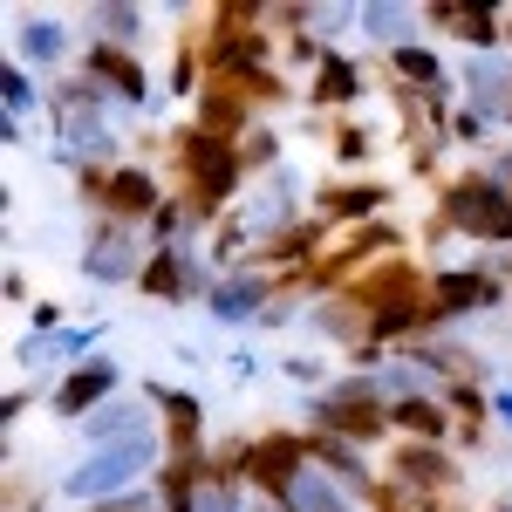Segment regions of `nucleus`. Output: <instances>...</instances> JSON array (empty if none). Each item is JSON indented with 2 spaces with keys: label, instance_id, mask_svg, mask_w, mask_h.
<instances>
[{
  "label": "nucleus",
  "instance_id": "1",
  "mask_svg": "<svg viewBox=\"0 0 512 512\" xmlns=\"http://www.w3.org/2000/svg\"><path fill=\"white\" fill-rule=\"evenodd\" d=\"M110 96L96 89L89 76H62L48 82V110H41V123H48V137H55V164L62 158H96V164H117V137H110Z\"/></svg>",
  "mask_w": 512,
  "mask_h": 512
},
{
  "label": "nucleus",
  "instance_id": "2",
  "mask_svg": "<svg viewBox=\"0 0 512 512\" xmlns=\"http://www.w3.org/2000/svg\"><path fill=\"white\" fill-rule=\"evenodd\" d=\"M164 465V431H137L123 444H103V451H82L76 472L62 478V499H76L82 512L110 506L123 492H144V478H158Z\"/></svg>",
  "mask_w": 512,
  "mask_h": 512
},
{
  "label": "nucleus",
  "instance_id": "3",
  "mask_svg": "<svg viewBox=\"0 0 512 512\" xmlns=\"http://www.w3.org/2000/svg\"><path fill=\"white\" fill-rule=\"evenodd\" d=\"M512 192L485 171V158H472L465 171H451V178H437V219L451 226V239H472V246H485L492 239V226L506 219Z\"/></svg>",
  "mask_w": 512,
  "mask_h": 512
},
{
  "label": "nucleus",
  "instance_id": "4",
  "mask_svg": "<svg viewBox=\"0 0 512 512\" xmlns=\"http://www.w3.org/2000/svg\"><path fill=\"white\" fill-rule=\"evenodd\" d=\"M383 478H390V485H403V492H410L424 512H437V506H444V492H451L465 472H458V451H451V444H417V437H396L390 458H383Z\"/></svg>",
  "mask_w": 512,
  "mask_h": 512
},
{
  "label": "nucleus",
  "instance_id": "5",
  "mask_svg": "<svg viewBox=\"0 0 512 512\" xmlns=\"http://www.w3.org/2000/svg\"><path fill=\"white\" fill-rule=\"evenodd\" d=\"M512 301V287L499 280V267L492 260H465V267H431V308L451 328L458 321H472V315H499Z\"/></svg>",
  "mask_w": 512,
  "mask_h": 512
},
{
  "label": "nucleus",
  "instance_id": "6",
  "mask_svg": "<svg viewBox=\"0 0 512 512\" xmlns=\"http://www.w3.org/2000/svg\"><path fill=\"white\" fill-rule=\"evenodd\" d=\"M308 431H328L355 444V451H390V403H369V396H342V390H321L308 396Z\"/></svg>",
  "mask_w": 512,
  "mask_h": 512
},
{
  "label": "nucleus",
  "instance_id": "7",
  "mask_svg": "<svg viewBox=\"0 0 512 512\" xmlns=\"http://www.w3.org/2000/svg\"><path fill=\"white\" fill-rule=\"evenodd\" d=\"M212 260L198 253V246H151V260H144V274H137V294L144 301H164V308H205V294H212Z\"/></svg>",
  "mask_w": 512,
  "mask_h": 512
},
{
  "label": "nucleus",
  "instance_id": "8",
  "mask_svg": "<svg viewBox=\"0 0 512 512\" xmlns=\"http://www.w3.org/2000/svg\"><path fill=\"white\" fill-rule=\"evenodd\" d=\"M144 260H151V239L137 233V226L96 219V226H89V246H82V260H76V274L89 280V287H137Z\"/></svg>",
  "mask_w": 512,
  "mask_h": 512
},
{
  "label": "nucleus",
  "instance_id": "9",
  "mask_svg": "<svg viewBox=\"0 0 512 512\" xmlns=\"http://www.w3.org/2000/svg\"><path fill=\"white\" fill-rule=\"evenodd\" d=\"M76 76H89L117 110H158V89H151V69L144 55L130 48H110V41H82L76 48Z\"/></svg>",
  "mask_w": 512,
  "mask_h": 512
},
{
  "label": "nucleus",
  "instance_id": "10",
  "mask_svg": "<svg viewBox=\"0 0 512 512\" xmlns=\"http://www.w3.org/2000/svg\"><path fill=\"white\" fill-rule=\"evenodd\" d=\"M308 472H315V465H308V431H260L253 437V465H246V492H253V499L287 506L294 485Z\"/></svg>",
  "mask_w": 512,
  "mask_h": 512
},
{
  "label": "nucleus",
  "instance_id": "11",
  "mask_svg": "<svg viewBox=\"0 0 512 512\" xmlns=\"http://www.w3.org/2000/svg\"><path fill=\"white\" fill-rule=\"evenodd\" d=\"M117 390H123V369L110 362V355H89V362H76V369H62V383H55V396H48V417L82 431Z\"/></svg>",
  "mask_w": 512,
  "mask_h": 512
},
{
  "label": "nucleus",
  "instance_id": "12",
  "mask_svg": "<svg viewBox=\"0 0 512 512\" xmlns=\"http://www.w3.org/2000/svg\"><path fill=\"white\" fill-rule=\"evenodd\" d=\"M396 198L390 178H328V185H315V219H328L335 233H355V226H376V219H390L383 205Z\"/></svg>",
  "mask_w": 512,
  "mask_h": 512
},
{
  "label": "nucleus",
  "instance_id": "13",
  "mask_svg": "<svg viewBox=\"0 0 512 512\" xmlns=\"http://www.w3.org/2000/svg\"><path fill=\"white\" fill-rule=\"evenodd\" d=\"M144 403L158 410V431H164V458H205V396L178 390V383H144Z\"/></svg>",
  "mask_w": 512,
  "mask_h": 512
},
{
  "label": "nucleus",
  "instance_id": "14",
  "mask_svg": "<svg viewBox=\"0 0 512 512\" xmlns=\"http://www.w3.org/2000/svg\"><path fill=\"white\" fill-rule=\"evenodd\" d=\"M424 28L431 35H451L465 41L472 55H506V7H478V0H431L424 7Z\"/></svg>",
  "mask_w": 512,
  "mask_h": 512
},
{
  "label": "nucleus",
  "instance_id": "15",
  "mask_svg": "<svg viewBox=\"0 0 512 512\" xmlns=\"http://www.w3.org/2000/svg\"><path fill=\"white\" fill-rule=\"evenodd\" d=\"M164 198H171V185H164L151 164L130 158V164L110 171V192H103V212H96V219H117V226H137V233H144V226L158 219Z\"/></svg>",
  "mask_w": 512,
  "mask_h": 512
},
{
  "label": "nucleus",
  "instance_id": "16",
  "mask_svg": "<svg viewBox=\"0 0 512 512\" xmlns=\"http://www.w3.org/2000/svg\"><path fill=\"white\" fill-rule=\"evenodd\" d=\"M342 294H355L369 315H376V308H396V301H431V267L410 260V253H390V260H376L362 280H349Z\"/></svg>",
  "mask_w": 512,
  "mask_h": 512
},
{
  "label": "nucleus",
  "instance_id": "17",
  "mask_svg": "<svg viewBox=\"0 0 512 512\" xmlns=\"http://www.w3.org/2000/svg\"><path fill=\"white\" fill-rule=\"evenodd\" d=\"M280 301V280L260 274V267H239V274H219L212 280V294H205V315L219 321V328H239V321H260L267 308Z\"/></svg>",
  "mask_w": 512,
  "mask_h": 512
},
{
  "label": "nucleus",
  "instance_id": "18",
  "mask_svg": "<svg viewBox=\"0 0 512 512\" xmlns=\"http://www.w3.org/2000/svg\"><path fill=\"white\" fill-rule=\"evenodd\" d=\"M362 96H369V69H362V55H349V48H335L315 76L301 82V103L321 110V117H349Z\"/></svg>",
  "mask_w": 512,
  "mask_h": 512
},
{
  "label": "nucleus",
  "instance_id": "19",
  "mask_svg": "<svg viewBox=\"0 0 512 512\" xmlns=\"http://www.w3.org/2000/svg\"><path fill=\"white\" fill-rule=\"evenodd\" d=\"M192 123L205 130V137H226V144H239V137H246L260 117H253V103L239 96L233 82H205V89H198V103H192Z\"/></svg>",
  "mask_w": 512,
  "mask_h": 512
},
{
  "label": "nucleus",
  "instance_id": "20",
  "mask_svg": "<svg viewBox=\"0 0 512 512\" xmlns=\"http://www.w3.org/2000/svg\"><path fill=\"white\" fill-rule=\"evenodd\" d=\"M390 431L417 437V444H451V437H458V417H451V403H444L437 390H424V396L390 403Z\"/></svg>",
  "mask_w": 512,
  "mask_h": 512
},
{
  "label": "nucleus",
  "instance_id": "21",
  "mask_svg": "<svg viewBox=\"0 0 512 512\" xmlns=\"http://www.w3.org/2000/svg\"><path fill=\"white\" fill-rule=\"evenodd\" d=\"M62 55H69V28L55 14H14V55L7 62H21V69H62Z\"/></svg>",
  "mask_w": 512,
  "mask_h": 512
},
{
  "label": "nucleus",
  "instance_id": "22",
  "mask_svg": "<svg viewBox=\"0 0 512 512\" xmlns=\"http://www.w3.org/2000/svg\"><path fill=\"white\" fill-rule=\"evenodd\" d=\"M308 328H315V342H335V349L349 355L369 342V308L355 294H321L315 308H308Z\"/></svg>",
  "mask_w": 512,
  "mask_h": 512
},
{
  "label": "nucleus",
  "instance_id": "23",
  "mask_svg": "<svg viewBox=\"0 0 512 512\" xmlns=\"http://www.w3.org/2000/svg\"><path fill=\"white\" fill-rule=\"evenodd\" d=\"M458 89H465L472 110L506 123V110H512V55H472L465 76H458Z\"/></svg>",
  "mask_w": 512,
  "mask_h": 512
},
{
  "label": "nucleus",
  "instance_id": "24",
  "mask_svg": "<svg viewBox=\"0 0 512 512\" xmlns=\"http://www.w3.org/2000/svg\"><path fill=\"white\" fill-rule=\"evenodd\" d=\"M383 69H390V82H403V89H451V69H444V55H437L431 41L417 35V41H403V48H390L383 55Z\"/></svg>",
  "mask_w": 512,
  "mask_h": 512
},
{
  "label": "nucleus",
  "instance_id": "25",
  "mask_svg": "<svg viewBox=\"0 0 512 512\" xmlns=\"http://www.w3.org/2000/svg\"><path fill=\"white\" fill-rule=\"evenodd\" d=\"M417 28H424V7H410V0H362V41H376L383 55L417 41Z\"/></svg>",
  "mask_w": 512,
  "mask_h": 512
},
{
  "label": "nucleus",
  "instance_id": "26",
  "mask_svg": "<svg viewBox=\"0 0 512 512\" xmlns=\"http://www.w3.org/2000/svg\"><path fill=\"white\" fill-rule=\"evenodd\" d=\"M151 492H158L164 512H198V499H205V458H164Z\"/></svg>",
  "mask_w": 512,
  "mask_h": 512
},
{
  "label": "nucleus",
  "instance_id": "27",
  "mask_svg": "<svg viewBox=\"0 0 512 512\" xmlns=\"http://www.w3.org/2000/svg\"><path fill=\"white\" fill-rule=\"evenodd\" d=\"M89 41H110V48H144V7H130V0H96L89 7Z\"/></svg>",
  "mask_w": 512,
  "mask_h": 512
},
{
  "label": "nucleus",
  "instance_id": "28",
  "mask_svg": "<svg viewBox=\"0 0 512 512\" xmlns=\"http://www.w3.org/2000/svg\"><path fill=\"white\" fill-rule=\"evenodd\" d=\"M328 151H335V164L349 171V178H369V158H376V130L362 117H335L328 123Z\"/></svg>",
  "mask_w": 512,
  "mask_h": 512
},
{
  "label": "nucleus",
  "instance_id": "29",
  "mask_svg": "<svg viewBox=\"0 0 512 512\" xmlns=\"http://www.w3.org/2000/svg\"><path fill=\"white\" fill-rule=\"evenodd\" d=\"M164 89H171L178 103H198V89H205V48H198V28H185V35L171 41V76H164Z\"/></svg>",
  "mask_w": 512,
  "mask_h": 512
},
{
  "label": "nucleus",
  "instance_id": "30",
  "mask_svg": "<svg viewBox=\"0 0 512 512\" xmlns=\"http://www.w3.org/2000/svg\"><path fill=\"white\" fill-rule=\"evenodd\" d=\"M239 164H246V178H267V171L287 164V144H280L274 123H253V130L239 137Z\"/></svg>",
  "mask_w": 512,
  "mask_h": 512
},
{
  "label": "nucleus",
  "instance_id": "31",
  "mask_svg": "<svg viewBox=\"0 0 512 512\" xmlns=\"http://www.w3.org/2000/svg\"><path fill=\"white\" fill-rule=\"evenodd\" d=\"M246 465H253V437H219L205 451V485H246Z\"/></svg>",
  "mask_w": 512,
  "mask_h": 512
},
{
  "label": "nucleus",
  "instance_id": "32",
  "mask_svg": "<svg viewBox=\"0 0 512 512\" xmlns=\"http://www.w3.org/2000/svg\"><path fill=\"white\" fill-rule=\"evenodd\" d=\"M280 512H362L349 499V492H342V485H335V478H321V472H308L301 478V485H294V499H287V506Z\"/></svg>",
  "mask_w": 512,
  "mask_h": 512
},
{
  "label": "nucleus",
  "instance_id": "33",
  "mask_svg": "<svg viewBox=\"0 0 512 512\" xmlns=\"http://www.w3.org/2000/svg\"><path fill=\"white\" fill-rule=\"evenodd\" d=\"M506 123L499 117H485V110H472V103H458V117H451V151H492V137H499Z\"/></svg>",
  "mask_w": 512,
  "mask_h": 512
},
{
  "label": "nucleus",
  "instance_id": "34",
  "mask_svg": "<svg viewBox=\"0 0 512 512\" xmlns=\"http://www.w3.org/2000/svg\"><path fill=\"white\" fill-rule=\"evenodd\" d=\"M328 55H335V48H328V41H321L315 28H301V35H287V41H280V69H287V76H301V82L315 76Z\"/></svg>",
  "mask_w": 512,
  "mask_h": 512
},
{
  "label": "nucleus",
  "instance_id": "35",
  "mask_svg": "<svg viewBox=\"0 0 512 512\" xmlns=\"http://www.w3.org/2000/svg\"><path fill=\"white\" fill-rule=\"evenodd\" d=\"M0 89H7V117H14V123H28L35 110H48V96L35 89V69H21V62H7Z\"/></svg>",
  "mask_w": 512,
  "mask_h": 512
},
{
  "label": "nucleus",
  "instance_id": "36",
  "mask_svg": "<svg viewBox=\"0 0 512 512\" xmlns=\"http://www.w3.org/2000/svg\"><path fill=\"white\" fill-rule=\"evenodd\" d=\"M280 376H287V383H294L301 396L335 390V376H328V362H321V355H287V362H280Z\"/></svg>",
  "mask_w": 512,
  "mask_h": 512
},
{
  "label": "nucleus",
  "instance_id": "37",
  "mask_svg": "<svg viewBox=\"0 0 512 512\" xmlns=\"http://www.w3.org/2000/svg\"><path fill=\"white\" fill-rule=\"evenodd\" d=\"M48 396H55V383H14V390H7V403H0V431H14V424H21L35 403H48Z\"/></svg>",
  "mask_w": 512,
  "mask_h": 512
},
{
  "label": "nucleus",
  "instance_id": "38",
  "mask_svg": "<svg viewBox=\"0 0 512 512\" xmlns=\"http://www.w3.org/2000/svg\"><path fill=\"white\" fill-rule=\"evenodd\" d=\"M246 506H253L246 485H205V499H198V512H246Z\"/></svg>",
  "mask_w": 512,
  "mask_h": 512
},
{
  "label": "nucleus",
  "instance_id": "39",
  "mask_svg": "<svg viewBox=\"0 0 512 512\" xmlns=\"http://www.w3.org/2000/svg\"><path fill=\"white\" fill-rule=\"evenodd\" d=\"M7 512H48V492H35L28 472H7Z\"/></svg>",
  "mask_w": 512,
  "mask_h": 512
},
{
  "label": "nucleus",
  "instance_id": "40",
  "mask_svg": "<svg viewBox=\"0 0 512 512\" xmlns=\"http://www.w3.org/2000/svg\"><path fill=\"white\" fill-rule=\"evenodd\" d=\"M62 328H69V308L62 301H35L28 308V335H62Z\"/></svg>",
  "mask_w": 512,
  "mask_h": 512
},
{
  "label": "nucleus",
  "instance_id": "41",
  "mask_svg": "<svg viewBox=\"0 0 512 512\" xmlns=\"http://www.w3.org/2000/svg\"><path fill=\"white\" fill-rule=\"evenodd\" d=\"M369 512H424V506H417L403 485H390V478H383V485H376V499H369Z\"/></svg>",
  "mask_w": 512,
  "mask_h": 512
},
{
  "label": "nucleus",
  "instance_id": "42",
  "mask_svg": "<svg viewBox=\"0 0 512 512\" xmlns=\"http://www.w3.org/2000/svg\"><path fill=\"white\" fill-rule=\"evenodd\" d=\"M444 151H451V144H417V151H410V178H437V171H444Z\"/></svg>",
  "mask_w": 512,
  "mask_h": 512
},
{
  "label": "nucleus",
  "instance_id": "43",
  "mask_svg": "<svg viewBox=\"0 0 512 512\" xmlns=\"http://www.w3.org/2000/svg\"><path fill=\"white\" fill-rule=\"evenodd\" d=\"M226 376H233V383H253V376H260V362H253L246 349H233V355H226Z\"/></svg>",
  "mask_w": 512,
  "mask_h": 512
},
{
  "label": "nucleus",
  "instance_id": "44",
  "mask_svg": "<svg viewBox=\"0 0 512 512\" xmlns=\"http://www.w3.org/2000/svg\"><path fill=\"white\" fill-rule=\"evenodd\" d=\"M485 171H492V178L512 192V151H499V144H492V151H485Z\"/></svg>",
  "mask_w": 512,
  "mask_h": 512
},
{
  "label": "nucleus",
  "instance_id": "45",
  "mask_svg": "<svg viewBox=\"0 0 512 512\" xmlns=\"http://www.w3.org/2000/svg\"><path fill=\"white\" fill-rule=\"evenodd\" d=\"M287 321H294V294H280L274 308H267V315H260V328H287Z\"/></svg>",
  "mask_w": 512,
  "mask_h": 512
},
{
  "label": "nucleus",
  "instance_id": "46",
  "mask_svg": "<svg viewBox=\"0 0 512 512\" xmlns=\"http://www.w3.org/2000/svg\"><path fill=\"white\" fill-rule=\"evenodd\" d=\"M7 301H14V308H35V301H28V274H21V267H7Z\"/></svg>",
  "mask_w": 512,
  "mask_h": 512
},
{
  "label": "nucleus",
  "instance_id": "47",
  "mask_svg": "<svg viewBox=\"0 0 512 512\" xmlns=\"http://www.w3.org/2000/svg\"><path fill=\"white\" fill-rule=\"evenodd\" d=\"M492 424H506V431H512V383H506V390H492Z\"/></svg>",
  "mask_w": 512,
  "mask_h": 512
},
{
  "label": "nucleus",
  "instance_id": "48",
  "mask_svg": "<svg viewBox=\"0 0 512 512\" xmlns=\"http://www.w3.org/2000/svg\"><path fill=\"white\" fill-rule=\"evenodd\" d=\"M492 267H499V280H506V287H512V253H499V260H492Z\"/></svg>",
  "mask_w": 512,
  "mask_h": 512
},
{
  "label": "nucleus",
  "instance_id": "49",
  "mask_svg": "<svg viewBox=\"0 0 512 512\" xmlns=\"http://www.w3.org/2000/svg\"><path fill=\"white\" fill-rule=\"evenodd\" d=\"M506 55H512V7H506Z\"/></svg>",
  "mask_w": 512,
  "mask_h": 512
},
{
  "label": "nucleus",
  "instance_id": "50",
  "mask_svg": "<svg viewBox=\"0 0 512 512\" xmlns=\"http://www.w3.org/2000/svg\"><path fill=\"white\" fill-rule=\"evenodd\" d=\"M492 512H512V499H499V506H492Z\"/></svg>",
  "mask_w": 512,
  "mask_h": 512
},
{
  "label": "nucleus",
  "instance_id": "51",
  "mask_svg": "<svg viewBox=\"0 0 512 512\" xmlns=\"http://www.w3.org/2000/svg\"><path fill=\"white\" fill-rule=\"evenodd\" d=\"M437 512H465V506H437Z\"/></svg>",
  "mask_w": 512,
  "mask_h": 512
},
{
  "label": "nucleus",
  "instance_id": "52",
  "mask_svg": "<svg viewBox=\"0 0 512 512\" xmlns=\"http://www.w3.org/2000/svg\"><path fill=\"white\" fill-rule=\"evenodd\" d=\"M506 130H512V110H506Z\"/></svg>",
  "mask_w": 512,
  "mask_h": 512
},
{
  "label": "nucleus",
  "instance_id": "53",
  "mask_svg": "<svg viewBox=\"0 0 512 512\" xmlns=\"http://www.w3.org/2000/svg\"><path fill=\"white\" fill-rule=\"evenodd\" d=\"M89 512H96V506H89Z\"/></svg>",
  "mask_w": 512,
  "mask_h": 512
}]
</instances>
